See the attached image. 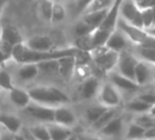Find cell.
Returning <instances> with one entry per match:
<instances>
[{"label":"cell","mask_w":155,"mask_h":140,"mask_svg":"<svg viewBox=\"0 0 155 140\" xmlns=\"http://www.w3.org/2000/svg\"><path fill=\"white\" fill-rule=\"evenodd\" d=\"M126 110L129 112H132L134 114H143L147 113L150 111L151 106L148 103H146L145 101H143L141 99H139L138 97H135L133 99H131L130 101H128L126 103Z\"/></svg>","instance_id":"cell-24"},{"label":"cell","mask_w":155,"mask_h":140,"mask_svg":"<svg viewBox=\"0 0 155 140\" xmlns=\"http://www.w3.org/2000/svg\"><path fill=\"white\" fill-rule=\"evenodd\" d=\"M38 63H21V67L17 71L18 78L22 81H32L39 74Z\"/></svg>","instance_id":"cell-20"},{"label":"cell","mask_w":155,"mask_h":140,"mask_svg":"<svg viewBox=\"0 0 155 140\" xmlns=\"http://www.w3.org/2000/svg\"><path fill=\"white\" fill-rule=\"evenodd\" d=\"M115 0H94L92 3L84 10V13L94 12V11L104 10V8H110L114 4ZM82 13V14H84Z\"/></svg>","instance_id":"cell-32"},{"label":"cell","mask_w":155,"mask_h":140,"mask_svg":"<svg viewBox=\"0 0 155 140\" xmlns=\"http://www.w3.org/2000/svg\"><path fill=\"white\" fill-rule=\"evenodd\" d=\"M146 133V129L141 125L137 124L136 122L133 121L129 125L128 130L126 132V137L130 139H137V138H143Z\"/></svg>","instance_id":"cell-31"},{"label":"cell","mask_w":155,"mask_h":140,"mask_svg":"<svg viewBox=\"0 0 155 140\" xmlns=\"http://www.w3.org/2000/svg\"><path fill=\"white\" fill-rule=\"evenodd\" d=\"M55 1H60V0H55Z\"/></svg>","instance_id":"cell-52"},{"label":"cell","mask_w":155,"mask_h":140,"mask_svg":"<svg viewBox=\"0 0 155 140\" xmlns=\"http://www.w3.org/2000/svg\"><path fill=\"white\" fill-rule=\"evenodd\" d=\"M93 30L89 27L88 24H87L86 22H84V20H79L77 23L75 24V27H74V34H75V36H82V35H87V34H90V33H92Z\"/></svg>","instance_id":"cell-38"},{"label":"cell","mask_w":155,"mask_h":140,"mask_svg":"<svg viewBox=\"0 0 155 140\" xmlns=\"http://www.w3.org/2000/svg\"><path fill=\"white\" fill-rule=\"evenodd\" d=\"M153 85H154V89H155V75H154V79H153Z\"/></svg>","instance_id":"cell-49"},{"label":"cell","mask_w":155,"mask_h":140,"mask_svg":"<svg viewBox=\"0 0 155 140\" xmlns=\"http://www.w3.org/2000/svg\"><path fill=\"white\" fill-rule=\"evenodd\" d=\"M3 5H4V2H3V0H0V16H1L2 10H3Z\"/></svg>","instance_id":"cell-45"},{"label":"cell","mask_w":155,"mask_h":140,"mask_svg":"<svg viewBox=\"0 0 155 140\" xmlns=\"http://www.w3.org/2000/svg\"><path fill=\"white\" fill-rule=\"evenodd\" d=\"M121 1H123V0H115V1H114V4H117V5H119V6H120Z\"/></svg>","instance_id":"cell-48"},{"label":"cell","mask_w":155,"mask_h":140,"mask_svg":"<svg viewBox=\"0 0 155 140\" xmlns=\"http://www.w3.org/2000/svg\"><path fill=\"white\" fill-rule=\"evenodd\" d=\"M10 100L15 106L19 109L27 108L32 102V98L29 91L15 86L10 91Z\"/></svg>","instance_id":"cell-16"},{"label":"cell","mask_w":155,"mask_h":140,"mask_svg":"<svg viewBox=\"0 0 155 140\" xmlns=\"http://www.w3.org/2000/svg\"><path fill=\"white\" fill-rule=\"evenodd\" d=\"M155 75V64L149 61L139 59L135 67L134 80L139 86H147L153 83Z\"/></svg>","instance_id":"cell-5"},{"label":"cell","mask_w":155,"mask_h":140,"mask_svg":"<svg viewBox=\"0 0 155 140\" xmlns=\"http://www.w3.org/2000/svg\"><path fill=\"white\" fill-rule=\"evenodd\" d=\"M0 124L8 132L16 134L21 130V120L15 115L11 114H0Z\"/></svg>","instance_id":"cell-22"},{"label":"cell","mask_w":155,"mask_h":140,"mask_svg":"<svg viewBox=\"0 0 155 140\" xmlns=\"http://www.w3.org/2000/svg\"><path fill=\"white\" fill-rule=\"evenodd\" d=\"M124 117L120 115H117L109 123H107L99 131V133L102 136H106V137H116L119 136L124 132Z\"/></svg>","instance_id":"cell-14"},{"label":"cell","mask_w":155,"mask_h":140,"mask_svg":"<svg viewBox=\"0 0 155 140\" xmlns=\"http://www.w3.org/2000/svg\"><path fill=\"white\" fill-rule=\"evenodd\" d=\"M47 126L49 129L50 137H51L52 140H67L71 138V128L60 125V124H57L55 122L47 123Z\"/></svg>","instance_id":"cell-21"},{"label":"cell","mask_w":155,"mask_h":140,"mask_svg":"<svg viewBox=\"0 0 155 140\" xmlns=\"http://www.w3.org/2000/svg\"><path fill=\"white\" fill-rule=\"evenodd\" d=\"M134 122H136L137 124L141 125L143 128L146 129V131L149 130L151 128L155 126V116L152 115L150 112L143 113V114H137V116L135 117Z\"/></svg>","instance_id":"cell-26"},{"label":"cell","mask_w":155,"mask_h":140,"mask_svg":"<svg viewBox=\"0 0 155 140\" xmlns=\"http://www.w3.org/2000/svg\"><path fill=\"white\" fill-rule=\"evenodd\" d=\"M8 59H10V57H8V55H5V54L0 50V67H1V65L3 64L6 60H8Z\"/></svg>","instance_id":"cell-43"},{"label":"cell","mask_w":155,"mask_h":140,"mask_svg":"<svg viewBox=\"0 0 155 140\" xmlns=\"http://www.w3.org/2000/svg\"><path fill=\"white\" fill-rule=\"evenodd\" d=\"M13 87L14 84L8 72H6L4 69H0V89L10 92Z\"/></svg>","instance_id":"cell-35"},{"label":"cell","mask_w":155,"mask_h":140,"mask_svg":"<svg viewBox=\"0 0 155 140\" xmlns=\"http://www.w3.org/2000/svg\"><path fill=\"white\" fill-rule=\"evenodd\" d=\"M146 31H147L148 34H151V35H153V36H155V24L152 25L151 28H148V30H146Z\"/></svg>","instance_id":"cell-44"},{"label":"cell","mask_w":155,"mask_h":140,"mask_svg":"<svg viewBox=\"0 0 155 140\" xmlns=\"http://www.w3.org/2000/svg\"><path fill=\"white\" fill-rule=\"evenodd\" d=\"M53 0H41L40 3V15L45 21L51 22L52 11H53Z\"/></svg>","instance_id":"cell-34"},{"label":"cell","mask_w":155,"mask_h":140,"mask_svg":"<svg viewBox=\"0 0 155 140\" xmlns=\"http://www.w3.org/2000/svg\"><path fill=\"white\" fill-rule=\"evenodd\" d=\"M93 62L97 69L104 73H109L116 67L119 53L107 47V45L95 47L91 51Z\"/></svg>","instance_id":"cell-3"},{"label":"cell","mask_w":155,"mask_h":140,"mask_svg":"<svg viewBox=\"0 0 155 140\" xmlns=\"http://www.w3.org/2000/svg\"><path fill=\"white\" fill-rule=\"evenodd\" d=\"M25 44L33 50L37 51H51L54 50V41L51 37L45 36V35H37L33 36L25 41Z\"/></svg>","instance_id":"cell-15"},{"label":"cell","mask_w":155,"mask_h":140,"mask_svg":"<svg viewBox=\"0 0 155 140\" xmlns=\"http://www.w3.org/2000/svg\"><path fill=\"white\" fill-rule=\"evenodd\" d=\"M112 32L102 30V28H96L92 33V39H93V49L98 47H102L106 45L107 40H108L109 36Z\"/></svg>","instance_id":"cell-25"},{"label":"cell","mask_w":155,"mask_h":140,"mask_svg":"<svg viewBox=\"0 0 155 140\" xmlns=\"http://www.w3.org/2000/svg\"><path fill=\"white\" fill-rule=\"evenodd\" d=\"M117 110H118V108H108L107 109V110L104 111V113L102 114V115L92 124L93 130L98 131V132H99V131L101 130V129L104 128L107 123H109L113 118L116 117V116L118 115Z\"/></svg>","instance_id":"cell-23"},{"label":"cell","mask_w":155,"mask_h":140,"mask_svg":"<svg viewBox=\"0 0 155 140\" xmlns=\"http://www.w3.org/2000/svg\"><path fill=\"white\" fill-rule=\"evenodd\" d=\"M130 42V39L124 35V33L116 28L110 34L108 40H107L106 45L108 49L120 53L121 51H124V50L128 49Z\"/></svg>","instance_id":"cell-10"},{"label":"cell","mask_w":155,"mask_h":140,"mask_svg":"<svg viewBox=\"0 0 155 140\" xmlns=\"http://www.w3.org/2000/svg\"><path fill=\"white\" fill-rule=\"evenodd\" d=\"M67 17V11L63 4L59 1H55L53 4V11H52V19L51 22L53 23H59L63 21Z\"/></svg>","instance_id":"cell-28"},{"label":"cell","mask_w":155,"mask_h":140,"mask_svg":"<svg viewBox=\"0 0 155 140\" xmlns=\"http://www.w3.org/2000/svg\"><path fill=\"white\" fill-rule=\"evenodd\" d=\"M77 47H65L60 50H51V51H37L30 49L25 42L15 45L13 49L12 59L17 63H40L43 61L58 60L65 56L75 55Z\"/></svg>","instance_id":"cell-1"},{"label":"cell","mask_w":155,"mask_h":140,"mask_svg":"<svg viewBox=\"0 0 155 140\" xmlns=\"http://www.w3.org/2000/svg\"><path fill=\"white\" fill-rule=\"evenodd\" d=\"M1 30H2V25H0V36H1Z\"/></svg>","instance_id":"cell-50"},{"label":"cell","mask_w":155,"mask_h":140,"mask_svg":"<svg viewBox=\"0 0 155 140\" xmlns=\"http://www.w3.org/2000/svg\"><path fill=\"white\" fill-rule=\"evenodd\" d=\"M143 138H146V139H155V126H154V128H151V129H149V130L146 131Z\"/></svg>","instance_id":"cell-42"},{"label":"cell","mask_w":155,"mask_h":140,"mask_svg":"<svg viewBox=\"0 0 155 140\" xmlns=\"http://www.w3.org/2000/svg\"><path fill=\"white\" fill-rule=\"evenodd\" d=\"M152 10H153V25L155 24V4L152 6Z\"/></svg>","instance_id":"cell-47"},{"label":"cell","mask_w":155,"mask_h":140,"mask_svg":"<svg viewBox=\"0 0 155 140\" xmlns=\"http://www.w3.org/2000/svg\"><path fill=\"white\" fill-rule=\"evenodd\" d=\"M33 139L38 140H50V133L47 125H34L29 129Z\"/></svg>","instance_id":"cell-29"},{"label":"cell","mask_w":155,"mask_h":140,"mask_svg":"<svg viewBox=\"0 0 155 140\" xmlns=\"http://www.w3.org/2000/svg\"><path fill=\"white\" fill-rule=\"evenodd\" d=\"M94 0H77L75 6V13L76 14H82L87 8L90 5Z\"/></svg>","instance_id":"cell-40"},{"label":"cell","mask_w":155,"mask_h":140,"mask_svg":"<svg viewBox=\"0 0 155 140\" xmlns=\"http://www.w3.org/2000/svg\"><path fill=\"white\" fill-rule=\"evenodd\" d=\"M138 56L140 59L149 61L155 64V47H138Z\"/></svg>","instance_id":"cell-36"},{"label":"cell","mask_w":155,"mask_h":140,"mask_svg":"<svg viewBox=\"0 0 155 140\" xmlns=\"http://www.w3.org/2000/svg\"><path fill=\"white\" fill-rule=\"evenodd\" d=\"M141 11V17H143V28L148 30L153 25V10L152 8H143Z\"/></svg>","instance_id":"cell-37"},{"label":"cell","mask_w":155,"mask_h":140,"mask_svg":"<svg viewBox=\"0 0 155 140\" xmlns=\"http://www.w3.org/2000/svg\"><path fill=\"white\" fill-rule=\"evenodd\" d=\"M74 56H75L76 65H89L90 62L93 61L92 54L89 51H84V50L77 49V52H76Z\"/></svg>","instance_id":"cell-33"},{"label":"cell","mask_w":155,"mask_h":140,"mask_svg":"<svg viewBox=\"0 0 155 140\" xmlns=\"http://www.w3.org/2000/svg\"><path fill=\"white\" fill-rule=\"evenodd\" d=\"M32 101L50 106H57L70 102L68 95L55 86L38 85L29 90Z\"/></svg>","instance_id":"cell-2"},{"label":"cell","mask_w":155,"mask_h":140,"mask_svg":"<svg viewBox=\"0 0 155 140\" xmlns=\"http://www.w3.org/2000/svg\"><path fill=\"white\" fill-rule=\"evenodd\" d=\"M107 109L108 108H106V106H102V104H99V106H91L90 109H88L86 112V118L89 123L92 125L94 122L104 113V111H106Z\"/></svg>","instance_id":"cell-30"},{"label":"cell","mask_w":155,"mask_h":140,"mask_svg":"<svg viewBox=\"0 0 155 140\" xmlns=\"http://www.w3.org/2000/svg\"><path fill=\"white\" fill-rule=\"evenodd\" d=\"M149 112L151 113L153 116H155V104H153V106H151V109H150V111H149Z\"/></svg>","instance_id":"cell-46"},{"label":"cell","mask_w":155,"mask_h":140,"mask_svg":"<svg viewBox=\"0 0 155 140\" xmlns=\"http://www.w3.org/2000/svg\"><path fill=\"white\" fill-rule=\"evenodd\" d=\"M99 80L97 77L89 76L86 79L82 80L81 84L79 86V93L82 99H92L93 97L97 96V93L99 91Z\"/></svg>","instance_id":"cell-13"},{"label":"cell","mask_w":155,"mask_h":140,"mask_svg":"<svg viewBox=\"0 0 155 140\" xmlns=\"http://www.w3.org/2000/svg\"><path fill=\"white\" fill-rule=\"evenodd\" d=\"M109 79L110 82L113 83L120 92H127V93H134L139 90V85L135 82V80L129 77L121 75L118 72H109Z\"/></svg>","instance_id":"cell-9"},{"label":"cell","mask_w":155,"mask_h":140,"mask_svg":"<svg viewBox=\"0 0 155 140\" xmlns=\"http://www.w3.org/2000/svg\"><path fill=\"white\" fill-rule=\"evenodd\" d=\"M109 10H110V8H104V10L84 13V16H82L81 19L94 31L100 27L102 21L104 20V18H106Z\"/></svg>","instance_id":"cell-19"},{"label":"cell","mask_w":155,"mask_h":140,"mask_svg":"<svg viewBox=\"0 0 155 140\" xmlns=\"http://www.w3.org/2000/svg\"><path fill=\"white\" fill-rule=\"evenodd\" d=\"M58 64V73L60 77L64 81H70L73 78L76 70V60L75 56H65L62 58H59L57 60Z\"/></svg>","instance_id":"cell-12"},{"label":"cell","mask_w":155,"mask_h":140,"mask_svg":"<svg viewBox=\"0 0 155 140\" xmlns=\"http://www.w3.org/2000/svg\"><path fill=\"white\" fill-rule=\"evenodd\" d=\"M141 47H155V36L151 34H147V36L145 37L141 43L138 45Z\"/></svg>","instance_id":"cell-41"},{"label":"cell","mask_w":155,"mask_h":140,"mask_svg":"<svg viewBox=\"0 0 155 140\" xmlns=\"http://www.w3.org/2000/svg\"><path fill=\"white\" fill-rule=\"evenodd\" d=\"M97 98L99 103L106 108H118L123 103L120 91L111 82L104 83L99 87Z\"/></svg>","instance_id":"cell-4"},{"label":"cell","mask_w":155,"mask_h":140,"mask_svg":"<svg viewBox=\"0 0 155 140\" xmlns=\"http://www.w3.org/2000/svg\"><path fill=\"white\" fill-rule=\"evenodd\" d=\"M93 33V32H92ZM92 33L82 36H77L75 39V47L79 50L91 52L93 50V39Z\"/></svg>","instance_id":"cell-27"},{"label":"cell","mask_w":155,"mask_h":140,"mask_svg":"<svg viewBox=\"0 0 155 140\" xmlns=\"http://www.w3.org/2000/svg\"><path fill=\"white\" fill-rule=\"evenodd\" d=\"M137 97L152 106L153 104H155V89L152 91H146L143 93H139Z\"/></svg>","instance_id":"cell-39"},{"label":"cell","mask_w":155,"mask_h":140,"mask_svg":"<svg viewBox=\"0 0 155 140\" xmlns=\"http://www.w3.org/2000/svg\"><path fill=\"white\" fill-rule=\"evenodd\" d=\"M117 28L124 33L127 37L130 39L131 42L135 43V44L139 45L141 43V41L145 39V37L147 36V31L145 28H137L135 25H133L132 23L128 22L121 17H118L117 20Z\"/></svg>","instance_id":"cell-8"},{"label":"cell","mask_w":155,"mask_h":140,"mask_svg":"<svg viewBox=\"0 0 155 140\" xmlns=\"http://www.w3.org/2000/svg\"><path fill=\"white\" fill-rule=\"evenodd\" d=\"M54 122L60 124V125L72 128L77 122V117L71 109L65 108V106H63V104H61V106H55Z\"/></svg>","instance_id":"cell-11"},{"label":"cell","mask_w":155,"mask_h":140,"mask_svg":"<svg viewBox=\"0 0 155 140\" xmlns=\"http://www.w3.org/2000/svg\"><path fill=\"white\" fill-rule=\"evenodd\" d=\"M138 60L139 59H137V57L134 54L131 53V52H129L128 50L121 51L119 53L118 61H117L116 64L117 72L120 73L121 75L134 80L135 67H136Z\"/></svg>","instance_id":"cell-6"},{"label":"cell","mask_w":155,"mask_h":140,"mask_svg":"<svg viewBox=\"0 0 155 140\" xmlns=\"http://www.w3.org/2000/svg\"><path fill=\"white\" fill-rule=\"evenodd\" d=\"M140 8L137 5L135 0H123L119 6V17H121L128 22L134 19V17L138 14Z\"/></svg>","instance_id":"cell-18"},{"label":"cell","mask_w":155,"mask_h":140,"mask_svg":"<svg viewBox=\"0 0 155 140\" xmlns=\"http://www.w3.org/2000/svg\"><path fill=\"white\" fill-rule=\"evenodd\" d=\"M0 40L5 41V42L15 47V45L23 42V37L21 35V33L19 32L18 28H15L14 25L5 24L2 27Z\"/></svg>","instance_id":"cell-17"},{"label":"cell","mask_w":155,"mask_h":140,"mask_svg":"<svg viewBox=\"0 0 155 140\" xmlns=\"http://www.w3.org/2000/svg\"><path fill=\"white\" fill-rule=\"evenodd\" d=\"M25 112L30 115L32 118L38 120L43 123H51L54 122V112H55V106H45V104L30 103L27 108L23 109Z\"/></svg>","instance_id":"cell-7"},{"label":"cell","mask_w":155,"mask_h":140,"mask_svg":"<svg viewBox=\"0 0 155 140\" xmlns=\"http://www.w3.org/2000/svg\"><path fill=\"white\" fill-rule=\"evenodd\" d=\"M135 1H136V2H138V1H141V0H135Z\"/></svg>","instance_id":"cell-51"}]
</instances>
